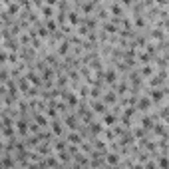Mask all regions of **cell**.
Segmentation results:
<instances>
[{
    "instance_id": "cell-1",
    "label": "cell",
    "mask_w": 169,
    "mask_h": 169,
    "mask_svg": "<svg viewBox=\"0 0 169 169\" xmlns=\"http://www.w3.org/2000/svg\"><path fill=\"white\" fill-rule=\"evenodd\" d=\"M91 112L94 113H108V110H105V101H94L91 103Z\"/></svg>"
},
{
    "instance_id": "cell-2",
    "label": "cell",
    "mask_w": 169,
    "mask_h": 169,
    "mask_svg": "<svg viewBox=\"0 0 169 169\" xmlns=\"http://www.w3.org/2000/svg\"><path fill=\"white\" fill-rule=\"evenodd\" d=\"M117 122V115L115 113H103V125H108V127H113Z\"/></svg>"
},
{
    "instance_id": "cell-3",
    "label": "cell",
    "mask_w": 169,
    "mask_h": 169,
    "mask_svg": "<svg viewBox=\"0 0 169 169\" xmlns=\"http://www.w3.org/2000/svg\"><path fill=\"white\" fill-rule=\"evenodd\" d=\"M149 108H151V100H149V98H141V100L137 101V110H141V112H149Z\"/></svg>"
},
{
    "instance_id": "cell-4",
    "label": "cell",
    "mask_w": 169,
    "mask_h": 169,
    "mask_svg": "<svg viewBox=\"0 0 169 169\" xmlns=\"http://www.w3.org/2000/svg\"><path fill=\"white\" fill-rule=\"evenodd\" d=\"M103 80H105L108 84H113V82L117 80V74H115V70H108V72L103 74Z\"/></svg>"
},
{
    "instance_id": "cell-5",
    "label": "cell",
    "mask_w": 169,
    "mask_h": 169,
    "mask_svg": "<svg viewBox=\"0 0 169 169\" xmlns=\"http://www.w3.org/2000/svg\"><path fill=\"white\" fill-rule=\"evenodd\" d=\"M40 10H42V16H44V18H52V16H54V10H52V4H44V6H42Z\"/></svg>"
},
{
    "instance_id": "cell-6",
    "label": "cell",
    "mask_w": 169,
    "mask_h": 169,
    "mask_svg": "<svg viewBox=\"0 0 169 169\" xmlns=\"http://www.w3.org/2000/svg\"><path fill=\"white\" fill-rule=\"evenodd\" d=\"M68 20H70V24H72V26H78V24H80V16H78L74 10H70V14H68Z\"/></svg>"
},
{
    "instance_id": "cell-7",
    "label": "cell",
    "mask_w": 169,
    "mask_h": 169,
    "mask_svg": "<svg viewBox=\"0 0 169 169\" xmlns=\"http://www.w3.org/2000/svg\"><path fill=\"white\" fill-rule=\"evenodd\" d=\"M76 122H78V119H76L74 115H68L66 117V125L70 127V129H78V124H76Z\"/></svg>"
},
{
    "instance_id": "cell-8",
    "label": "cell",
    "mask_w": 169,
    "mask_h": 169,
    "mask_svg": "<svg viewBox=\"0 0 169 169\" xmlns=\"http://www.w3.org/2000/svg\"><path fill=\"white\" fill-rule=\"evenodd\" d=\"M36 122L40 127H46L48 125V115H42V113H36Z\"/></svg>"
},
{
    "instance_id": "cell-9",
    "label": "cell",
    "mask_w": 169,
    "mask_h": 169,
    "mask_svg": "<svg viewBox=\"0 0 169 169\" xmlns=\"http://www.w3.org/2000/svg\"><path fill=\"white\" fill-rule=\"evenodd\" d=\"M165 94H167L165 90H163V91H159V90H153V91H151V100H155V101H161V100H163V96H165Z\"/></svg>"
},
{
    "instance_id": "cell-10",
    "label": "cell",
    "mask_w": 169,
    "mask_h": 169,
    "mask_svg": "<svg viewBox=\"0 0 169 169\" xmlns=\"http://www.w3.org/2000/svg\"><path fill=\"white\" fill-rule=\"evenodd\" d=\"M50 125H52V131H54L56 135H62V125H60V122H58V119H54Z\"/></svg>"
},
{
    "instance_id": "cell-11",
    "label": "cell",
    "mask_w": 169,
    "mask_h": 169,
    "mask_svg": "<svg viewBox=\"0 0 169 169\" xmlns=\"http://www.w3.org/2000/svg\"><path fill=\"white\" fill-rule=\"evenodd\" d=\"M26 78L30 80V82H32V84H36V86H40V78H38V76H36V74H34L32 70H30V72H28V74H26Z\"/></svg>"
},
{
    "instance_id": "cell-12",
    "label": "cell",
    "mask_w": 169,
    "mask_h": 169,
    "mask_svg": "<svg viewBox=\"0 0 169 169\" xmlns=\"http://www.w3.org/2000/svg\"><path fill=\"white\" fill-rule=\"evenodd\" d=\"M115 100H117V96H115L113 91H108V94L103 96V101H105V103H113Z\"/></svg>"
},
{
    "instance_id": "cell-13",
    "label": "cell",
    "mask_w": 169,
    "mask_h": 169,
    "mask_svg": "<svg viewBox=\"0 0 169 169\" xmlns=\"http://www.w3.org/2000/svg\"><path fill=\"white\" fill-rule=\"evenodd\" d=\"M16 127H18V131H20V133H26V131H28V125H26V122H24V119H20V122H16Z\"/></svg>"
},
{
    "instance_id": "cell-14",
    "label": "cell",
    "mask_w": 169,
    "mask_h": 169,
    "mask_svg": "<svg viewBox=\"0 0 169 169\" xmlns=\"http://www.w3.org/2000/svg\"><path fill=\"white\" fill-rule=\"evenodd\" d=\"M68 50H70V42H62L58 46V54H66Z\"/></svg>"
},
{
    "instance_id": "cell-15",
    "label": "cell",
    "mask_w": 169,
    "mask_h": 169,
    "mask_svg": "<svg viewBox=\"0 0 169 169\" xmlns=\"http://www.w3.org/2000/svg\"><path fill=\"white\" fill-rule=\"evenodd\" d=\"M112 14H113V16H122V14H124L122 6H119V4H113V6H112Z\"/></svg>"
},
{
    "instance_id": "cell-16",
    "label": "cell",
    "mask_w": 169,
    "mask_h": 169,
    "mask_svg": "<svg viewBox=\"0 0 169 169\" xmlns=\"http://www.w3.org/2000/svg\"><path fill=\"white\" fill-rule=\"evenodd\" d=\"M18 10H20V4L16 2V4H12L10 8H8V12H4V14H18Z\"/></svg>"
},
{
    "instance_id": "cell-17",
    "label": "cell",
    "mask_w": 169,
    "mask_h": 169,
    "mask_svg": "<svg viewBox=\"0 0 169 169\" xmlns=\"http://www.w3.org/2000/svg\"><path fill=\"white\" fill-rule=\"evenodd\" d=\"M46 28L54 34V32H56V22H54V20H46Z\"/></svg>"
},
{
    "instance_id": "cell-18",
    "label": "cell",
    "mask_w": 169,
    "mask_h": 169,
    "mask_svg": "<svg viewBox=\"0 0 169 169\" xmlns=\"http://www.w3.org/2000/svg\"><path fill=\"white\" fill-rule=\"evenodd\" d=\"M151 72H153V68L145 66V68H143V72H141V78H149V76H151Z\"/></svg>"
},
{
    "instance_id": "cell-19",
    "label": "cell",
    "mask_w": 169,
    "mask_h": 169,
    "mask_svg": "<svg viewBox=\"0 0 169 169\" xmlns=\"http://www.w3.org/2000/svg\"><path fill=\"white\" fill-rule=\"evenodd\" d=\"M70 141L72 143H82V137L78 133H70Z\"/></svg>"
},
{
    "instance_id": "cell-20",
    "label": "cell",
    "mask_w": 169,
    "mask_h": 169,
    "mask_svg": "<svg viewBox=\"0 0 169 169\" xmlns=\"http://www.w3.org/2000/svg\"><path fill=\"white\" fill-rule=\"evenodd\" d=\"M103 30H105V32H117V28H115L112 22H108V24H105V26H103Z\"/></svg>"
},
{
    "instance_id": "cell-21",
    "label": "cell",
    "mask_w": 169,
    "mask_h": 169,
    "mask_svg": "<svg viewBox=\"0 0 169 169\" xmlns=\"http://www.w3.org/2000/svg\"><path fill=\"white\" fill-rule=\"evenodd\" d=\"M90 96H91V98H100V96H101L100 88H96V86H94V88H91V91H90Z\"/></svg>"
},
{
    "instance_id": "cell-22",
    "label": "cell",
    "mask_w": 169,
    "mask_h": 169,
    "mask_svg": "<svg viewBox=\"0 0 169 169\" xmlns=\"http://www.w3.org/2000/svg\"><path fill=\"white\" fill-rule=\"evenodd\" d=\"M117 161H119V157H117V155H108V163H113V165H115Z\"/></svg>"
},
{
    "instance_id": "cell-23",
    "label": "cell",
    "mask_w": 169,
    "mask_h": 169,
    "mask_svg": "<svg viewBox=\"0 0 169 169\" xmlns=\"http://www.w3.org/2000/svg\"><path fill=\"white\" fill-rule=\"evenodd\" d=\"M125 88H127L125 84H119V86H117V94H119V96H124V94H125Z\"/></svg>"
},
{
    "instance_id": "cell-24",
    "label": "cell",
    "mask_w": 169,
    "mask_h": 169,
    "mask_svg": "<svg viewBox=\"0 0 169 169\" xmlns=\"http://www.w3.org/2000/svg\"><path fill=\"white\" fill-rule=\"evenodd\" d=\"M135 26H137V28H143V20H141V18H137V20H135Z\"/></svg>"
},
{
    "instance_id": "cell-25",
    "label": "cell",
    "mask_w": 169,
    "mask_h": 169,
    "mask_svg": "<svg viewBox=\"0 0 169 169\" xmlns=\"http://www.w3.org/2000/svg\"><path fill=\"white\" fill-rule=\"evenodd\" d=\"M157 163H159V165H169V159H159Z\"/></svg>"
},
{
    "instance_id": "cell-26",
    "label": "cell",
    "mask_w": 169,
    "mask_h": 169,
    "mask_svg": "<svg viewBox=\"0 0 169 169\" xmlns=\"http://www.w3.org/2000/svg\"><path fill=\"white\" fill-rule=\"evenodd\" d=\"M119 2H122V4H125V6H131V2H133V0H119Z\"/></svg>"
},
{
    "instance_id": "cell-27",
    "label": "cell",
    "mask_w": 169,
    "mask_h": 169,
    "mask_svg": "<svg viewBox=\"0 0 169 169\" xmlns=\"http://www.w3.org/2000/svg\"><path fill=\"white\" fill-rule=\"evenodd\" d=\"M34 4H36V6H38V8H42V0H32Z\"/></svg>"
},
{
    "instance_id": "cell-28",
    "label": "cell",
    "mask_w": 169,
    "mask_h": 169,
    "mask_svg": "<svg viewBox=\"0 0 169 169\" xmlns=\"http://www.w3.org/2000/svg\"><path fill=\"white\" fill-rule=\"evenodd\" d=\"M159 4H167V0H157Z\"/></svg>"
},
{
    "instance_id": "cell-29",
    "label": "cell",
    "mask_w": 169,
    "mask_h": 169,
    "mask_svg": "<svg viewBox=\"0 0 169 169\" xmlns=\"http://www.w3.org/2000/svg\"><path fill=\"white\" fill-rule=\"evenodd\" d=\"M151 2H153V0H145V4H151Z\"/></svg>"
},
{
    "instance_id": "cell-30",
    "label": "cell",
    "mask_w": 169,
    "mask_h": 169,
    "mask_svg": "<svg viewBox=\"0 0 169 169\" xmlns=\"http://www.w3.org/2000/svg\"><path fill=\"white\" fill-rule=\"evenodd\" d=\"M167 125H169V115H167Z\"/></svg>"
}]
</instances>
